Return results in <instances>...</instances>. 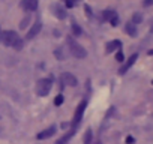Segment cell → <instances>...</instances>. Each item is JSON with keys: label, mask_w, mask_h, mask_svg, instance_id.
<instances>
[{"label": "cell", "mask_w": 153, "mask_h": 144, "mask_svg": "<svg viewBox=\"0 0 153 144\" xmlns=\"http://www.w3.org/2000/svg\"><path fill=\"white\" fill-rule=\"evenodd\" d=\"M18 39H20V36L14 30H5V32H2V42L5 45H8V47H14Z\"/></svg>", "instance_id": "3"}, {"label": "cell", "mask_w": 153, "mask_h": 144, "mask_svg": "<svg viewBox=\"0 0 153 144\" xmlns=\"http://www.w3.org/2000/svg\"><path fill=\"white\" fill-rule=\"evenodd\" d=\"M113 14H114V11H104V20H107V21H108V20L111 18V15H113Z\"/></svg>", "instance_id": "22"}, {"label": "cell", "mask_w": 153, "mask_h": 144, "mask_svg": "<svg viewBox=\"0 0 153 144\" xmlns=\"http://www.w3.org/2000/svg\"><path fill=\"white\" fill-rule=\"evenodd\" d=\"M95 144H102V143H101V141H96V143H95Z\"/></svg>", "instance_id": "27"}, {"label": "cell", "mask_w": 153, "mask_h": 144, "mask_svg": "<svg viewBox=\"0 0 153 144\" xmlns=\"http://www.w3.org/2000/svg\"><path fill=\"white\" fill-rule=\"evenodd\" d=\"M74 135H75V129H71L69 132H66L65 135H62V137H60V138L56 141V144H68Z\"/></svg>", "instance_id": "11"}, {"label": "cell", "mask_w": 153, "mask_h": 144, "mask_svg": "<svg viewBox=\"0 0 153 144\" xmlns=\"http://www.w3.org/2000/svg\"><path fill=\"white\" fill-rule=\"evenodd\" d=\"M23 45H24V42H23V39L20 38V39H18V41L15 42V45H14L12 48H15L17 51H20V50H23Z\"/></svg>", "instance_id": "19"}, {"label": "cell", "mask_w": 153, "mask_h": 144, "mask_svg": "<svg viewBox=\"0 0 153 144\" xmlns=\"http://www.w3.org/2000/svg\"><path fill=\"white\" fill-rule=\"evenodd\" d=\"M126 143H128V144H132V143H134V138H132V137H128V138H126Z\"/></svg>", "instance_id": "26"}, {"label": "cell", "mask_w": 153, "mask_h": 144, "mask_svg": "<svg viewBox=\"0 0 153 144\" xmlns=\"http://www.w3.org/2000/svg\"><path fill=\"white\" fill-rule=\"evenodd\" d=\"M153 5V0H144V6H150Z\"/></svg>", "instance_id": "25"}, {"label": "cell", "mask_w": 153, "mask_h": 144, "mask_svg": "<svg viewBox=\"0 0 153 144\" xmlns=\"http://www.w3.org/2000/svg\"><path fill=\"white\" fill-rule=\"evenodd\" d=\"M68 50H69V53L74 56V57H76V59H84L86 56H87V51H86V48L83 47V45H80L76 41H74V39H68Z\"/></svg>", "instance_id": "1"}, {"label": "cell", "mask_w": 153, "mask_h": 144, "mask_svg": "<svg viewBox=\"0 0 153 144\" xmlns=\"http://www.w3.org/2000/svg\"><path fill=\"white\" fill-rule=\"evenodd\" d=\"M29 21H30V17H26V18H24V20H23L21 23H20V27H21V29H26V27H27V23H29Z\"/></svg>", "instance_id": "23"}, {"label": "cell", "mask_w": 153, "mask_h": 144, "mask_svg": "<svg viewBox=\"0 0 153 144\" xmlns=\"http://www.w3.org/2000/svg\"><path fill=\"white\" fill-rule=\"evenodd\" d=\"M21 8L27 12H32V11H36L38 8V0H23L21 2Z\"/></svg>", "instance_id": "10"}, {"label": "cell", "mask_w": 153, "mask_h": 144, "mask_svg": "<svg viewBox=\"0 0 153 144\" xmlns=\"http://www.w3.org/2000/svg\"><path fill=\"white\" fill-rule=\"evenodd\" d=\"M72 33H74V36H81L83 30H81V27L78 24H72Z\"/></svg>", "instance_id": "16"}, {"label": "cell", "mask_w": 153, "mask_h": 144, "mask_svg": "<svg viewBox=\"0 0 153 144\" xmlns=\"http://www.w3.org/2000/svg\"><path fill=\"white\" fill-rule=\"evenodd\" d=\"M92 140H93V134H92V129H87V131H86V134H84L83 143H84V144H92Z\"/></svg>", "instance_id": "14"}, {"label": "cell", "mask_w": 153, "mask_h": 144, "mask_svg": "<svg viewBox=\"0 0 153 144\" xmlns=\"http://www.w3.org/2000/svg\"><path fill=\"white\" fill-rule=\"evenodd\" d=\"M51 87H53V81L50 78H42V80L38 81V84L35 87V92H36L38 96L44 98V96H47L51 92Z\"/></svg>", "instance_id": "2"}, {"label": "cell", "mask_w": 153, "mask_h": 144, "mask_svg": "<svg viewBox=\"0 0 153 144\" xmlns=\"http://www.w3.org/2000/svg\"><path fill=\"white\" fill-rule=\"evenodd\" d=\"M131 21H132V23H134L135 26H137V24H140V23L143 21V17H141V14H138V12H137V14H134V15H132V20H131Z\"/></svg>", "instance_id": "17"}, {"label": "cell", "mask_w": 153, "mask_h": 144, "mask_svg": "<svg viewBox=\"0 0 153 144\" xmlns=\"http://www.w3.org/2000/svg\"><path fill=\"white\" fill-rule=\"evenodd\" d=\"M41 29H42V23H41V21H36V23H35V24L30 27V30L27 32V35H26V39H27V41H32L35 36H38V35H39Z\"/></svg>", "instance_id": "6"}, {"label": "cell", "mask_w": 153, "mask_h": 144, "mask_svg": "<svg viewBox=\"0 0 153 144\" xmlns=\"http://www.w3.org/2000/svg\"><path fill=\"white\" fill-rule=\"evenodd\" d=\"M125 30H126V33H128L129 36H132V38H135V36H137V26H135L132 21H128V23H126Z\"/></svg>", "instance_id": "13"}, {"label": "cell", "mask_w": 153, "mask_h": 144, "mask_svg": "<svg viewBox=\"0 0 153 144\" xmlns=\"http://www.w3.org/2000/svg\"><path fill=\"white\" fill-rule=\"evenodd\" d=\"M137 59H138V54H132V56H131V57H129V59L125 62V65H123V66L119 69V74H120V75L126 74V72H128V71H129V69L134 66V63L137 62Z\"/></svg>", "instance_id": "5"}, {"label": "cell", "mask_w": 153, "mask_h": 144, "mask_svg": "<svg viewBox=\"0 0 153 144\" xmlns=\"http://www.w3.org/2000/svg\"><path fill=\"white\" fill-rule=\"evenodd\" d=\"M56 131H57V128H56V126L53 125V126H50L48 129H45V131L39 132V134L36 135V138H38V140H47V138L53 137V135L56 134Z\"/></svg>", "instance_id": "9"}, {"label": "cell", "mask_w": 153, "mask_h": 144, "mask_svg": "<svg viewBox=\"0 0 153 144\" xmlns=\"http://www.w3.org/2000/svg\"><path fill=\"white\" fill-rule=\"evenodd\" d=\"M63 50H65V48H57V50L54 51V56H56L59 60H65V59H66V54H65Z\"/></svg>", "instance_id": "15"}, {"label": "cell", "mask_w": 153, "mask_h": 144, "mask_svg": "<svg viewBox=\"0 0 153 144\" xmlns=\"http://www.w3.org/2000/svg\"><path fill=\"white\" fill-rule=\"evenodd\" d=\"M152 84H153V81H152Z\"/></svg>", "instance_id": "28"}, {"label": "cell", "mask_w": 153, "mask_h": 144, "mask_svg": "<svg viewBox=\"0 0 153 144\" xmlns=\"http://www.w3.org/2000/svg\"><path fill=\"white\" fill-rule=\"evenodd\" d=\"M108 21H110V23H111V26H113V27H116V26H117V24H119V15H117V14H116V12H114V14H113V15H111V18H110V20H108Z\"/></svg>", "instance_id": "18"}, {"label": "cell", "mask_w": 153, "mask_h": 144, "mask_svg": "<svg viewBox=\"0 0 153 144\" xmlns=\"http://www.w3.org/2000/svg\"><path fill=\"white\" fill-rule=\"evenodd\" d=\"M120 47H122V42L120 41H110L105 45V51L107 53H113L114 50H120Z\"/></svg>", "instance_id": "12"}, {"label": "cell", "mask_w": 153, "mask_h": 144, "mask_svg": "<svg viewBox=\"0 0 153 144\" xmlns=\"http://www.w3.org/2000/svg\"><path fill=\"white\" fill-rule=\"evenodd\" d=\"M63 104V95H57L56 98H54V105H62Z\"/></svg>", "instance_id": "20"}, {"label": "cell", "mask_w": 153, "mask_h": 144, "mask_svg": "<svg viewBox=\"0 0 153 144\" xmlns=\"http://www.w3.org/2000/svg\"><path fill=\"white\" fill-rule=\"evenodd\" d=\"M86 107H87V101H81L76 107L75 113H74V125H78L84 116V111H86Z\"/></svg>", "instance_id": "4"}, {"label": "cell", "mask_w": 153, "mask_h": 144, "mask_svg": "<svg viewBox=\"0 0 153 144\" xmlns=\"http://www.w3.org/2000/svg\"><path fill=\"white\" fill-rule=\"evenodd\" d=\"M62 81H63V84L71 86V87H75L76 84H78V80H76L75 75H72L71 72H65V74L62 75Z\"/></svg>", "instance_id": "7"}, {"label": "cell", "mask_w": 153, "mask_h": 144, "mask_svg": "<svg viewBox=\"0 0 153 144\" xmlns=\"http://www.w3.org/2000/svg\"><path fill=\"white\" fill-rule=\"evenodd\" d=\"M51 9H53V14H54V17L56 18H59V20H65L66 18V9L63 8V6H60L59 3H56V5H53L51 6Z\"/></svg>", "instance_id": "8"}, {"label": "cell", "mask_w": 153, "mask_h": 144, "mask_svg": "<svg viewBox=\"0 0 153 144\" xmlns=\"http://www.w3.org/2000/svg\"><path fill=\"white\" fill-rule=\"evenodd\" d=\"M66 6L68 8H72L74 6V0H66Z\"/></svg>", "instance_id": "24"}, {"label": "cell", "mask_w": 153, "mask_h": 144, "mask_svg": "<svg viewBox=\"0 0 153 144\" xmlns=\"http://www.w3.org/2000/svg\"><path fill=\"white\" fill-rule=\"evenodd\" d=\"M116 60H117V62H120V63H122V62L125 60V57H123V53H122V50H119V51H117V54H116Z\"/></svg>", "instance_id": "21"}]
</instances>
